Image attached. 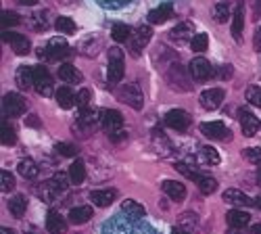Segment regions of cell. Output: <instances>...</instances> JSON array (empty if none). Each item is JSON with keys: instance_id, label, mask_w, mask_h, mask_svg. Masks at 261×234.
Returning a JSON list of instances; mask_svg holds the SVG:
<instances>
[{"instance_id": "1", "label": "cell", "mask_w": 261, "mask_h": 234, "mask_svg": "<svg viewBox=\"0 0 261 234\" xmlns=\"http://www.w3.org/2000/svg\"><path fill=\"white\" fill-rule=\"evenodd\" d=\"M100 125L102 130L107 132V136L111 138L113 142H119L125 138V130H123V117L119 111L115 109H102L100 115Z\"/></svg>"}, {"instance_id": "2", "label": "cell", "mask_w": 261, "mask_h": 234, "mask_svg": "<svg viewBox=\"0 0 261 234\" xmlns=\"http://www.w3.org/2000/svg\"><path fill=\"white\" fill-rule=\"evenodd\" d=\"M165 80L169 84V88L176 90V92H190L192 90V86H190V71L184 69L180 63H176V61H173L171 65L167 67Z\"/></svg>"}, {"instance_id": "3", "label": "cell", "mask_w": 261, "mask_h": 234, "mask_svg": "<svg viewBox=\"0 0 261 234\" xmlns=\"http://www.w3.org/2000/svg\"><path fill=\"white\" fill-rule=\"evenodd\" d=\"M71 55V48L67 46L65 38H50L44 48H38V59L40 61H63Z\"/></svg>"}, {"instance_id": "4", "label": "cell", "mask_w": 261, "mask_h": 234, "mask_svg": "<svg viewBox=\"0 0 261 234\" xmlns=\"http://www.w3.org/2000/svg\"><path fill=\"white\" fill-rule=\"evenodd\" d=\"M100 115H102V111H98V109H94V107H88L86 111L80 113L77 123H73V130L82 132L84 136H88L90 132H94L96 127L100 125Z\"/></svg>"}, {"instance_id": "5", "label": "cell", "mask_w": 261, "mask_h": 234, "mask_svg": "<svg viewBox=\"0 0 261 234\" xmlns=\"http://www.w3.org/2000/svg\"><path fill=\"white\" fill-rule=\"evenodd\" d=\"M123 53L113 46V48H109V69H107V80L111 82V84H119L123 80Z\"/></svg>"}, {"instance_id": "6", "label": "cell", "mask_w": 261, "mask_h": 234, "mask_svg": "<svg viewBox=\"0 0 261 234\" xmlns=\"http://www.w3.org/2000/svg\"><path fill=\"white\" fill-rule=\"evenodd\" d=\"M34 88H36V92L42 94V96H53V94H57V92H55L53 77H50L48 69L42 65V63L34 67Z\"/></svg>"}, {"instance_id": "7", "label": "cell", "mask_w": 261, "mask_h": 234, "mask_svg": "<svg viewBox=\"0 0 261 234\" xmlns=\"http://www.w3.org/2000/svg\"><path fill=\"white\" fill-rule=\"evenodd\" d=\"M117 98L121 102H125L127 107H132L134 111H140L144 107V96H142V90L136 86V84H125L117 90Z\"/></svg>"}, {"instance_id": "8", "label": "cell", "mask_w": 261, "mask_h": 234, "mask_svg": "<svg viewBox=\"0 0 261 234\" xmlns=\"http://www.w3.org/2000/svg\"><path fill=\"white\" fill-rule=\"evenodd\" d=\"M28 109V102L25 98L17 94V92H9L3 96V113L9 117H21Z\"/></svg>"}, {"instance_id": "9", "label": "cell", "mask_w": 261, "mask_h": 234, "mask_svg": "<svg viewBox=\"0 0 261 234\" xmlns=\"http://www.w3.org/2000/svg\"><path fill=\"white\" fill-rule=\"evenodd\" d=\"M201 132L211 140H224L226 142L232 138L230 127H226L224 121H205V123H201Z\"/></svg>"}, {"instance_id": "10", "label": "cell", "mask_w": 261, "mask_h": 234, "mask_svg": "<svg viewBox=\"0 0 261 234\" xmlns=\"http://www.w3.org/2000/svg\"><path fill=\"white\" fill-rule=\"evenodd\" d=\"M150 36H153L150 25H138L134 30V36H132V40H129V53H132V57L140 55V50L150 42Z\"/></svg>"}, {"instance_id": "11", "label": "cell", "mask_w": 261, "mask_h": 234, "mask_svg": "<svg viewBox=\"0 0 261 234\" xmlns=\"http://www.w3.org/2000/svg\"><path fill=\"white\" fill-rule=\"evenodd\" d=\"M190 121H192V117L182 109H171L165 113V123L176 132H186L190 127Z\"/></svg>"}, {"instance_id": "12", "label": "cell", "mask_w": 261, "mask_h": 234, "mask_svg": "<svg viewBox=\"0 0 261 234\" xmlns=\"http://www.w3.org/2000/svg\"><path fill=\"white\" fill-rule=\"evenodd\" d=\"M224 96H226V92L222 88H209V90L201 92L199 102H201V107L207 109V111H217V109L222 107Z\"/></svg>"}, {"instance_id": "13", "label": "cell", "mask_w": 261, "mask_h": 234, "mask_svg": "<svg viewBox=\"0 0 261 234\" xmlns=\"http://www.w3.org/2000/svg\"><path fill=\"white\" fill-rule=\"evenodd\" d=\"M188 71L194 80H199V82H205L213 75V67H211V63L203 57H197V59H192L190 61V65H188Z\"/></svg>"}, {"instance_id": "14", "label": "cell", "mask_w": 261, "mask_h": 234, "mask_svg": "<svg viewBox=\"0 0 261 234\" xmlns=\"http://www.w3.org/2000/svg\"><path fill=\"white\" fill-rule=\"evenodd\" d=\"M102 46H105L102 36H98V34H90V36H86V38L80 42V53H82L84 57L92 59V57H96V55L102 50Z\"/></svg>"}, {"instance_id": "15", "label": "cell", "mask_w": 261, "mask_h": 234, "mask_svg": "<svg viewBox=\"0 0 261 234\" xmlns=\"http://www.w3.org/2000/svg\"><path fill=\"white\" fill-rule=\"evenodd\" d=\"M3 40L9 42V44L13 46V53L19 55V57H23V55H30V40L25 36H21V34H15V32H3Z\"/></svg>"}, {"instance_id": "16", "label": "cell", "mask_w": 261, "mask_h": 234, "mask_svg": "<svg viewBox=\"0 0 261 234\" xmlns=\"http://www.w3.org/2000/svg\"><path fill=\"white\" fill-rule=\"evenodd\" d=\"M50 19H53V13L48 9H40V11L30 15V25H32L34 32H46L55 23V21H50Z\"/></svg>"}, {"instance_id": "17", "label": "cell", "mask_w": 261, "mask_h": 234, "mask_svg": "<svg viewBox=\"0 0 261 234\" xmlns=\"http://www.w3.org/2000/svg\"><path fill=\"white\" fill-rule=\"evenodd\" d=\"M224 201L234 205V207H251V205H255V199H251L249 195H245L243 190H238V188H228L224 193Z\"/></svg>"}, {"instance_id": "18", "label": "cell", "mask_w": 261, "mask_h": 234, "mask_svg": "<svg viewBox=\"0 0 261 234\" xmlns=\"http://www.w3.org/2000/svg\"><path fill=\"white\" fill-rule=\"evenodd\" d=\"M192 34H194V23L192 21H180V23L169 32V38L176 40L178 44H182V42H186V40L192 42V38H194Z\"/></svg>"}, {"instance_id": "19", "label": "cell", "mask_w": 261, "mask_h": 234, "mask_svg": "<svg viewBox=\"0 0 261 234\" xmlns=\"http://www.w3.org/2000/svg\"><path fill=\"white\" fill-rule=\"evenodd\" d=\"M161 190L171 199V201H184L186 199V186L182 182H176V180H163L161 184Z\"/></svg>"}, {"instance_id": "20", "label": "cell", "mask_w": 261, "mask_h": 234, "mask_svg": "<svg viewBox=\"0 0 261 234\" xmlns=\"http://www.w3.org/2000/svg\"><path fill=\"white\" fill-rule=\"evenodd\" d=\"M243 30H245V5L236 3L234 13H232V38L236 42L243 38Z\"/></svg>"}, {"instance_id": "21", "label": "cell", "mask_w": 261, "mask_h": 234, "mask_svg": "<svg viewBox=\"0 0 261 234\" xmlns=\"http://www.w3.org/2000/svg\"><path fill=\"white\" fill-rule=\"evenodd\" d=\"M238 117H241V127H243V134L245 136H255L259 130V119L249 111V109H241L238 111Z\"/></svg>"}, {"instance_id": "22", "label": "cell", "mask_w": 261, "mask_h": 234, "mask_svg": "<svg viewBox=\"0 0 261 234\" xmlns=\"http://www.w3.org/2000/svg\"><path fill=\"white\" fill-rule=\"evenodd\" d=\"M115 199H117L115 188H100V190H92L90 193V201L98 207H109Z\"/></svg>"}, {"instance_id": "23", "label": "cell", "mask_w": 261, "mask_h": 234, "mask_svg": "<svg viewBox=\"0 0 261 234\" xmlns=\"http://www.w3.org/2000/svg\"><path fill=\"white\" fill-rule=\"evenodd\" d=\"M121 211L123 214L132 220V222H138V220H142L144 216H146V209H144V205H140L138 201H134V199H125L123 203H121Z\"/></svg>"}, {"instance_id": "24", "label": "cell", "mask_w": 261, "mask_h": 234, "mask_svg": "<svg viewBox=\"0 0 261 234\" xmlns=\"http://www.w3.org/2000/svg\"><path fill=\"white\" fill-rule=\"evenodd\" d=\"M171 15H173V5L171 3H163V5H159L157 9H153L148 13V21L150 23H155V25H159V23H165L167 19H171Z\"/></svg>"}, {"instance_id": "25", "label": "cell", "mask_w": 261, "mask_h": 234, "mask_svg": "<svg viewBox=\"0 0 261 234\" xmlns=\"http://www.w3.org/2000/svg\"><path fill=\"white\" fill-rule=\"evenodd\" d=\"M15 82H17V86H19L21 90H30V88H34V67H28V65L17 67Z\"/></svg>"}, {"instance_id": "26", "label": "cell", "mask_w": 261, "mask_h": 234, "mask_svg": "<svg viewBox=\"0 0 261 234\" xmlns=\"http://www.w3.org/2000/svg\"><path fill=\"white\" fill-rule=\"evenodd\" d=\"M46 230L50 234H65L67 232V222L63 220V216L59 211H48L46 216Z\"/></svg>"}, {"instance_id": "27", "label": "cell", "mask_w": 261, "mask_h": 234, "mask_svg": "<svg viewBox=\"0 0 261 234\" xmlns=\"http://www.w3.org/2000/svg\"><path fill=\"white\" fill-rule=\"evenodd\" d=\"M226 220H228V224L232 226V228H245V226H249V222H251V216L247 214V211H243V209H230L228 211V216H226Z\"/></svg>"}, {"instance_id": "28", "label": "cell", "mask_w": 261, "mask_h": 234, "mask_svg": "<svg viewBox=\"0 0 261 234\" xmlns=\"http://www.w3.org/2000/svg\"><path fill=\"white\" fill-rule=\"evenodd\" d=\"M88 220H92V207L80 205V207H71L69 209V222L71 224H86Z\"/></svg>"}, {"instance_id": "29", "label": "cell", "mask_w": 261, "mask_h": 234, "mask_svg": "<svg viewBox=\"0 0 261 234\" xmlns=\"http://www.w3.org/2000/svg\"><path fill=\"white\" fill-rule=\"evenodd\" d=\"M17 169H19V174L23 176L25 180H34V178H38V174H40L38 163H36L34 159H30V157L21 159V161H19V165H17Z\"/></svg>"}, {"instance_id": "30", "label": "cell", "mask_w": 261, "mask_h": 234, "mask_svg": "<svg viewBox=\"0 0 261 234\" xmlns=\"http://www.w3.org/2000/svg\"><path fill=\"white\" fill-rule=\"evenodd\" d=\"M55 98H57V102H59V107H61V109H71V107H73V102H75V94L71 92L69 86H61V88L57 90Z\"/></svg>"}, {"instance_id": "31", "label": "cell", "mask_w": 261, "mask_h": 234, "mask_svg": "<svg viewBox=\"0 0 261 234\" xmlns=\"http://www.w3.org/2000/svg\"><path fill=\"white\" fill-rule=\"evenodd\" d=\"M59 193H61V190H59V186L53 180L40 184V190H38V195L42 197V201H44V203H55V199L59 197Z\"/></svg>"}, {"instance_id": "32", "label": "cell", "mask_w": 261, "mask_h": 234, "mask_svg": "<svg viewBox=\"0 0 261 234\" xmlns=\"http://www.w3.org/2000/svg\"><path fill=\"white\" fill-rule=\"evenodd\" d=\"M132 36H134V30L129 28V25H125V23H115L113 30H111V38L115 42H119V44H123V42H129V40H132Z\"/></svg>"}, {"instance_id": "33", "label": "cell", "mask_w": 261, "mask_h": 234, "mask_svg": "<svg viewBox=\"0 0 261 234\" xmlns=\"http://www.w3.org/2000/svg\"><path fill=\"white\" fill-rule=\"evenodd\" d=\"M25 209H28V199H25V195H15V197L9 201V211H11L15 218H23V216H25Z\"/></svg>"}, {"instance_id": "34", "label": "cell", "mask_w": 261, "mask_h": 234, "mask_svg": "<svg viewBox=\"0 0 261 234\" xmlns=\"http://www.w3.org/2000/svg\"><path fill=\"white\" fill-rule=\"evenodd\" d=\"M178 228H182V230H186L188 234H192L194 230L199 228V216L192 214V211H186V214H182L180 220H178Z\"/></svg>"}, {"instance_id": "35", "label": "cell", "mask_w": 261, "mask_h": 234, "mask_svg": "<svg viewBox=\"0 0 261 234\" xmlns=\"http://www.w3.org/2000/svg\"><path fill=\"white\" fill-rule=\"evenodd\" d=\"M59 77H61L63 82H67V84L82 82V73H80L73 65H69V63H65V65H61V67H59Z\"/></svg>"}, {"instance_id": "36", "label": "cell", "mask_w": 261, "mask_h": 234, "mask_svg": "<svg viewBox=\"0 0 261 234\" xmlns=\"http://www.w3.org/2000/svg\"><path fill=\"white\" fill-rule=\"evenodd\" d=\"M67 174H69V178H71L73 184H82L86 180V165H84V161L82 159H75L69 165V172Z\"/></svg>"}, {"instance_id": "37", "label": "cell", "mask_w": 261, "mask_h": 234, "mask_svg": "<svg viewBox=\"0 0 261 234\" xmlns=\"http://www.w3.org/2000/svg\"><path fill=\"white\" fill-rule=\"evenodd\" d=\"M199 159H201L203 163L217 165V163H220V153H217L213 146H201V148H199Z\"/></svg>"}, {"instance_id": "38", "label": "cell", "mask_w": 261, "mask_h": 234, "mask_svg": "<svg viewBox=\"0 0 261 234\" xmlns=\"http://www.w3.org/2000/svg\"><path fill=\"white\" fill-rule=\"evenodd\" d=\"M55 28H57L61 34H65V36L75 34V23H73L69 17H55Z\"/></svg>"}, {"instance_id": "39", "label": "cell", "mask_w": 261, "mask_h": 234, "mask_svg": "<svg viewBox=\"0 0 261 234\" xmlns=\"http://www.w3.org/2000/svg\"><path fill=\"white\" fill-rule=\"evenodd\" d=\"M0 140H3L5 146H13L17 142V134L13 130V125H9L7 121H3V125H0Z\"/></svg>"}, {"instance_id": "40", "label": "cell", "mask_w": 261, "mask_h": 234, "mask_svg": "<svg viewBox=\"0 0 261 234\" xmlns=\"http://www.w3.org/2000/svg\"><path fill=\"white\" fill-rule=\"evenodd\" d=\"M197 184H199V188H201L203 195H213L215 190H217V180L211 178V176H201V178L197 180Z\"/></svg>"}, {"instance_id": "41", "label": "cell", "mask_w": 261, "mask_h": 234, "mask_svg": "<svg viewBox=\"0 0 261 234\" xmlns=\"http://www.w3.org/2000/svg\"><path fill=\"white\" fill-rule=\"evenodd\" d=\"M228 17H230V5L228 3H217L213 7V19H215V23H224Z\"/></svg>"}, {"instance_id": "42", "label": "cell", "mask_w": 261, "mask_h": 234, "mask_svg": "<svg viewBox=\"0 0 261 234\" xmlns=\"http://www.w3.org/2000/svg\"><path fill=\"white\" fill-rule=\"evenodd\" d=\"M190 46H192V53H205L207 46H209V36L207 34H197L192 38Z\"/></svg>"}, {"instance_id": "43", "label": "cell", "mask_w": 261, "mask_h": 234, "mask_svg": "<svg viewBox=\"0 0 261 234\" xmlns=\"http://www.w3.org/2000/svg\"><path fill=\"white\" fill-rule=\"evenodd\" d=\"M90 102H92V94H90L88 88H82V90L75 94V105H77L82 111L88 109V107H90Z\"/></svg>"}, {"instance_id": "44", "label": "cell", "mask_w": 261, "mask_h": 234, "mask_svg": "<svg viewBox=\"0 0 261 234\" xmlns=\"http://www.w3.org/2000/svg\"><path fill=\"white\" fill-rule=\"evenodd\" d=\"M245 96H247V102H251V105H255V107L261 109V88L259 86H249Z\"/></svg>"}, {"instance_id": "45", "label": "cell", "mask_w": 261, "mask_h": 234, "mask_svg": "<svg viewBox=\"0 0 261 234\" xmlns=\"http://www.w3.org/2000/svg\"><path fill=\"white\" fill-rule=\"evenodd\" d=\"M55 153H61L63 157H75L77 155V148L69 142H57L55 144Z\"/></svg>"}, {"instance_id": "46", "label": "cell", "mask_w": 261, "mask_h": 234, "mask_svg": "<svg viewBox=\"0 0 261 234\" xmlns=\"http://www.w3.org/2000/svg\"><path fill=\"white\" fill-rule=\"evenodd\" d=\"M0 184H3V193H11V190H15V186H17L13 174H9L7 169L0 172Z\"/></svg>"}, {"instance_id": "47", "label": "cell", "mask_w": 261, "mask_h": 234, "mask_svg": "<svg viewBox=\"0 0 261 234\" xmlns=\"http://www.w3.org/2000/svg\"><path fill=\"white\" fill-rule=\"evenodd\" d=\"M176 167H178V172H180L182 176H186L188 180H194V182H197V180L201 178V174H199V172H194V169H192L190 165H186V163H176Z\"/></svg>"}, {"instance_id": "48", "label": "cell", "mask_w": 261, "mask_h": 234, "mask_svg": "<svg viewBox=\"0 0 261 234\" xmlns=\"http://www.w3.org/2000/svg\"><path fill=\"white\" fill-rule=\"evenodd\" d=\"M3 25L5 28H13V25H19V21H21V17L17 15V13H13V11H3Z\"/></svg>"}, {"instance_id": "49", "label": "cell", "mask_w": 261, "mask_h": 234, "mask_svg": "<svg viewBox=\"0 0 261 234\" xmlns=\"http://www.w3.org/2000/svg\"><path fill=\"white\" fill-rule=\"evenodd\" d=\"M53 182L59 186V190H65V188H67V184L71 182V178H69V174L59 172V174H55V176H53Z\"/></svg>"}, {"instance_id": "50", "label": "cell", "mask_w": 261, "mask_h": 234, "mask_svg": "<svg viewBox=\"0 0 261 234\" xmlns=\"http://www.w3.org/2000/svg\"><path fill=\"white\" fill-rule=\"evenodd\" d=\"M245 157L251 161V163H255V165H259L261 163V148L259 146H253V148H247L245 151Z\"/></svg>"}, {"instance_id": "51", "label": "cell", "mask_w": 261, "mask_h": 234, "mask_svg": "<svg viewBox=\"0 0 261 234\" xmlns=\"http://www.w3.org/2000/svg\"><path fill=\"white\" fill-rule=\"evenodd\" d=\"M127 3H129V0H98V5L109 7V9H117V7H123Z\"/></svg>"}, {"instance_id": "52", "label": "cell", "mask_w": 261, "mask_h": 234, "mask_svg": "<svg viewBox=\"0 0 261 234\" xmlns=\"http://www.w3.org/2000/svg\"><path fill=\"white\" fill-rule=\"evenodd\" d=\"M253 48H255V53H261V28L255 30V36H253Z\"/></svg>"}, {"instance_id": "53", "label": "cell", "mask_w": 261, "mask_h": 234, "mask_svg": "<svg viewBox=\"0 0 261 234\" xmlns=\"http://www.w3.org/2000/svg\"><path fill=\"white\" fill-rule=\"evenodd\" d=\"M217 75H220L222 80L232 77V65H230V63H228V65H222V67H220V73H217Z\"/></svg>"}, {"instance_id": "54", "label": "cell", "mask_w": 261, "mask_h": 234, "mask_svg": "<svg viewBox=\"0 0 261 234\" xmlns=\"http://www.w3.org/2000/svg\"><path fill=\"white\" fill-rule=\"evenodd\" d=\"M25 123H28L30 127H38V125H40V121H38V115H30V117L25 119Z\"/></svg>"}, {"instance_id": "55", "label": "cell", "mask_w": 261, "mask_h": 234, "mask_svg": "<svg viewBox=\"0 0 261 234\" xmlns=\"http://www.w3.org/2000/svg\"><path fill=\"white\" fill-rule=\"evenodd\" d=\"M253 13H255V17L261 15V0H253Z\"/></svg>"}, {"instance_id": "56", "label": "cell", "mask_w": 261, "mask_h": 234, "mask_svg": "<svg viewBox=\"0 0 261 234\" xmlns=\"http://www.w3.org/2000/svg\"><path fill=\"white\" fill-rule=\"evenodd\" d=\"M15 3L23 5V7H32V5H36V3H38V0H15Z\"/></svg>"}, {"instance_id": "57", "label": "cell", "mask_w": 261, "mask_h": 234, "mask_svg": "<svg viewBox=\"0 0 261 234\" xmlns=\"http://www.w3.org/2000/svg\"><path fill=\"white\" fill-rule=\"evenodd\" d=\"M0 234H17L13 228H0Z\"/></svg>"}, {"instance_id": "58", "label": "cell", "mask_w": 261, "mask_h": 234, "mask_svg": "<svg viewBox=\"0 0 261 234\" xmlns=\"http://www.w3.org/2000/svg\"><path fill=\"white\" fill-rule=\"evenodd\" d=\"M57 3H59V5H65V7H69V5L75 3V0H57Z\"/></svg>"}, {"instance_id": "59", "label": "cell", "mask_w": 261, "mask_h": 234, "mask_svg": "<svg viewBox=\"0 0 261 234\" xmlns=\"http://www.w3.org/2000/svg\"><path fill=\"white\" fill-rule=\"evenodd\" d=\"M171 234H188V232H186V230H182V228H173V230H171Z\"/></svg>"}, {"instance_id": "60", "label": "cell", "mask_w": 261, "mask_h": 234, "mask_svg": "<svg viewBox=\"0 0 261 234\" xmlns=\"http://www.w3.org/2000/svg\"><path fill=\"white\" fill-rule=\"evenodd\" d=\"M253 234H261V224H257V226H253Z\"/></svg>"}, {"instance_id": "61", "label": "cell", "mask_w": 261, "mask_h": 234, "mask_svg": "<svg viewBox=\"0 0 261 234\" xmlns=\"http://www.w3.org/2000/svg\"><path fill=\"white\" fill-rule=\"evenodd\" d=\"M255 207H259V209H261V197H257V199H255Z\"/></svg>"}, {"instance_id": "62", "label": "cell", "mask_w": 261, "mask_h": 234, "mask_svg": "<svg viewBox=\"0 0 261 234\" xmlns=\"http://www.w3.org/2000/svg\"><path fill=\"white\" fill-rule=\"evenodd\" d=\"M222 3H228V0H222Z\"/></svg>"}]
</instances>
